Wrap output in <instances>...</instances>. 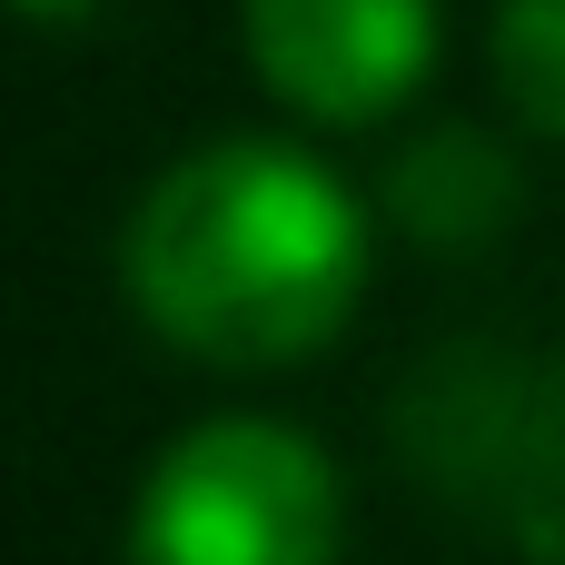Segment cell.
I'll return each instance as SVG.
<instances>
[{"label": "cell", "instance_id": "cell-7", "mask_svg": "<svg viewBox=\"0 0 565 565\" xmlns=\"http://www.w3.org/2000/svg\"><path fill=\"white\" fill-rule=\"evenodd\" d=\"M89 10H99V0H20L30 30H70V20H89Z\"/></svg>", "mask_w": 565, "mask_h": 565}, {"label": "cell", "instance_id": "cell-5", "mask_svg": "<svg viewBox=\"0 0 565 565\" xmlns=\"http://www.w3.org/2000/svg\"><path fill=\"white\" fill-rule=\"evenodd\" d=\"M526 209V179H516V149L487 139V129H427L387 159V218L397 238L437 248V258H477L516 228Z\"/></svg>", "mask_w": 565, "mask_h": 565}, {"label": "cell", "instance_id": "cell-4", "mask_svg": "<svg viewBox=\"0 0 565 565\" xmlns=\"http://www.w3.org/2000/svg\"><path fill=\"white\" fill-rule=\"evenodd\" d=\"M268 99L318 129H377L437 70V0H238Z\"/></svg>", "mask_w": 565, "mask_h": 565}, {"label": "cell", "instance_id": "cell-2", "mask_svg": "<svg viewBox=\"0 0 565 565\" xmlns=\"http://www.w3.org/2000/svg\"><path fill=\"white\" fill-rule=\"evenodd\" d=\"M338 467L288 417H199L129 497L119 565H338Z\"/></svg>", "mask_w": 565, "mask_h": 565}, {"label": "cell", "instance_id": "cell-3", "mask_svg": "<svg viewBox=\"0 0 565 565\" xmlns=\"http://www.w3.org/2000/svg\"><path fill=\"white\" fill-rule=\"evenodd\" d=\"M407 457L427 487H447L467 516L536 536L565 526V377L516 348H447L417 367L407 397Z\"/></svg>", "mask_w": 565, "mask_h": 565}, {"label": "cell", "instance_id": "cell-1", "mask_svg": "<svg viewBox=\"0 0 565 565\" xmlns=\"http://www.w3.org/2000/svg\"><path fill=\"white\" fill-rule=\"evenodd\" d=\"M119 288L199 367H298L367 288V209L298 139H209L129 199Z\"/></svg>", "mask_w": 565, "mask_h": 565}, {"label": "cell", "instance_id": "cell-6", "mask_svg": "<svg viewBox=\"0 0 565 565\" xmlns=\"http://www.w3.org/2000/svg\"><path fill=\"white\" fill-rule=\"evenodd\" d=\"M487 60H497V89L507 109L565 149V0H497L487 20Z\"/></svg>", "mask_w": 565, "mask_h": 565}]
</instances>
